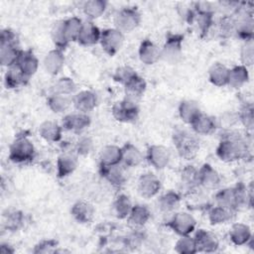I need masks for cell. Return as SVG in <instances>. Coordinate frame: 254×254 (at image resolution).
Returning <instances> with one entry per match:
<instances>
[{"instance_id":"11","label":"cell","mask_w":254,"mask_h":254,"mask_svg":"<svg viewBox=\"0 0 254 254\" xmlns=\"http://www.w3.org/2000/svg\"><path fill=\"white\" fill-rule=\"evenodd\" d=\"M221 178L211 165L205 163L197 169V185L206 190H215L219 187Z\"/></svg>"},{"instance_id":"49","label":"cell","mask_w":254,"mask_h":254,"mask_svg":"<svg viewBox=\"0 0 254 254\" xmlns=\"http://www.w3.org/2000/svg\"><path fill=\"white\" fill-rule=\"evenodd\" d=\"M59 248V243L56 239H44L38 242L34 248V254H50V253H57Z\"/></svg>"},{"instance_id":"41","label":"cell","mask_w":254,"mask_h":254,"mask_svg":"<svg viewBox=\"0 0 254 254\" xmlns=\"http://www.w3.org/2000/svg\"><path fill=\"white\" fill-rule=\"evenodd\" d=\"M25 221L24 213L19 209H9L3 214V224L10 231L20 229Z\"/></svg>"},{"instance_id":"56","label":"cell","mask_w":254,"mask_h":254,"mask_svg":"<svg viewBox=\"0 0 254 254\" xmlns=\"http://www.w3.org/2000/svg\"><path fill=\"white\" fill-rule=\"evenodd\" d=\"M15 252V249L13 246H11L8 243H1L0 245V253L2 254H13Z\"/></svg>"},{"instance_id":"33","label":"cell","mask_w":254,"mask_h":254,"mask_svg":"<svg viewBox=\"0 0 254 254\" xmlns=\"http://www.w3.org/2000/svg\"><path fill=\"white\" fill-rule=\"evenodd\" d=\"M122 151V163L130 168L139 166L143 161V155L141 151L132 143H125L121 147Z\"/></svg>"},{"instance_id":"42","label":"cell","mask_w":254,"mask_h":254,"mask_svg":"<svg viewBox=\"0 0 254 254\" xmlns=\"http://www.w3.org/2000/svg\"><path fill=\"white\" fill-rule=\"evenodd\" d=\"M29 79H27L21 71L17 68V66L7 68V71L4 75V84L7 88L13 89L17 88L23 84H25Z\"/></svg>"},{"instance_id":"30","label":"cell","mask_w":254,"mask_h":254,"mask_svg":"<svg viewBox=\"0 0 254 254\" xmlns=\"http://www.w3.org/2000/svg\"><path fill=\"white\" fill-rule=\"evenodd\" d=\"M229 76V68L221 64L215 63L208 69V79L210 83L217 87L226 86L228 83Z\"/></svg>"},{"instance_id":"14","label":"cell","mask_w":254,"mask_h":254,"mask_svg":"<svg viewBox=\"0 0 254 254\" xmlns=\"http://www.w3.org/2000/svg\"><path fill=\"white\" fill-rule=\"evenodd\" d=\"M100 36H101L100 29L92 21L87 20L82 23V27L76 42L80 46H84V47L93 46L99 43Z\"/></svg>"},{"instance_id":"52","label":"cell","mask_w":254,"mask_h":254,"mask_svg":"<svg viewBox=\"0 0 254 254\" xmlns=\"http://www.w3.org/2000/svg\"><path fill=\"white\" fill-rule=\"evenodd\" d=\"M93 150V140L89 136H81L74 145V152L77 156H87Z\"/></svg>"},{"instance_id":"28","label":"cell","mask_w":254,"mask_h":254,"mask_svg":"<svg viewBox=\"0 0 254 254\" xmlns=\"http://www.w3.org/2000/svg\"><path fill=\"white\" fill-rule=\"evenodd\" d=\"M122 162L121 147L116 145H106L99 153V165L113 166Z\"/></svg>"},{"instance_id":"16","label":"cell","mask_w":254,"mask_h":254,"mask_svg":"<svg viewBox=\"0 0 254 254\" xmlns=\"http://www.w3.org/2000/svg\"><path fill=\"white\" fill-rule=\"evenodd\" d=\"M72 103L77 112L88 113L97 105V96L91 90H81L73 95Z\"/></svg>"},{"instance_id":"37","label":"cell","mask_w":254,"mask_h":254,"mask_svg":"<svg viewBox=\"0 0 254 254\" xmlns=\"http://www.w3.org/2000/svg\"><path fill=\"white\" fill-rule=\"evenodd\" d=\"M63 21V30L65 36V39L68 43L76 42L79 32L82 27L83 21L78 17H70Z\"/></svg>"},{"instance_id":"15","label":"cell","mask_w":254,"mask_h":254,"mask_svg":"<svg viewBox=\"0 0 254 254\" xmlns=\"http://www.w3.org/2000/svg\"><path fill=\"white\" fill-rule=\"evenodd\" d=\"M139 60L146 65L156 64L161 60V48H159L153 41L146 39L142 41L138 50Z\"/></svg>"},{"instance_id":"40","label":"cell","mask_w":254,"mask_h":254,"mask_svg":"<svg viewBox=\"0 0 254 254\" xmlns=\"http://www.w3.org/2000/svg\"><path fill=\"white\" fill-rule=\"evenodd\" d=\"M72 102V99L69 98V96L58 94V93H52L47 100L48 107L57 114L64 113L66 111Z\"/></svg>"},{"instance_id":"8","label":"cell","mask_w":254,"mask_h":254,"mask_svg":"<svg viewBox=\"0 0 254 254\" xmlns=\"http://www.w3.org/2000/svg\"><path fill=\"white\" fill-rule=\"evenodd\" d=\"M167 226L180 236L190 235L195 229L196 220L190 213L181 211L174 213L172 218L167 222Z\"/></svg>"},{"instance_id":"53","label":"cell","mask_w":254,"mask_h":254,"mask_svg":"<svg viewBox=\"0 0 254 254\" xmlns=\"http://www.w3.org/2000/svg\"><path fill=\"white\" fill-rule=\"evenodd\" d=\"M234 31L235 20L229 15L222 17L219 22V34L221 35V37H229L234 34Z\"/></svg>"},{"instance_id":"34","label":"cell","mask_w":254,"mask_h":254,"mask_svg":"<svg viewBox=\"0 0 254 254\" xmlns=\"http://www.w3.org/2000/svg\"><path fill=\"white\" fill-rule=\"evenodd\" d=\"M249 80V72L248 68L242 64H238L229 68V76H228V83L232 88L238 89L243 87Z\"/></svg>"},{"instance_id":"13","label":"cell","mask_w":254,"mask_h":254,"mask_svg":"<svg viewBox=\"0 0 254 254\" xmlns=\"http://www.w3.org/2000/svg\"><path fill=\"white\" fill-rule=\"evenodd\" d=\"M90 123L91 119L87 113L75 112L64 115L62 121V126L67 131L78 133L85 130Z\"/></svg>"},{"instance_id":"4","label":"cell","mask_w":254,"mask_h":254,"mask_svg":"<svg viewBox=\"0 0 254 254\" xmlns=\"http://www.w3.org/2000/svg\"><path fill=\"white\" fill-rule=\"evenodd\" d=\"M139 106L135 100L124 98L116 101L111 107L112 116L122 123H132L138 119Z\"/></svg>"},{"instance_id":"21","label":"cell","mask_w":254,"mask_h":254,"mask_svg":"<svg viewBox=\"0 0 254 254\" xmlns=\"http://www.w3.org/2000/svg\"><path fill=\"white\" fill-rule=\"evenodd\" d=\"M16 66L21 73L27 79H29L37 72L39 67V60L31 50L23 51Z\"/></svg>"},{"instance_id":"5","label":"cell","mask_w":254,"mask_h":254,"mask_svg":"<svg viewBox=\"0 0 254 254\" xmlns=\"http://www.w3.org/2000/svg\"><path fill=\"white\" fill-rule=\"evenodd\" d=\"M141 22V14L136 7H124L114 16L115 28L124 33L135 30Z\"/></svg>"},{"instance_id":"23","label":"cell","mask_w":254,"mask_h":254,"mask_svg":"<svg viewBox=\"0 0 254 254\" xmlns=\"http://www.w3.org/2000/svg\"><path fill=\"white\" fill-rule=\"evenodd\" d=\"M235 20V31L236 34L244 42L253 40V17L252 13L244 12L241 14L238 19Z\"/></svg>"},{"instance_id":"17","label":"cell","mask_w":254,"mask_h":254,"mask_svg":"<svg viewBox=\"0 0 254 254\" xmlns=\"http://www.w3.org/2000/svg\"><path fill=\"white\" fill-rule=\"evenodd\" d=\"M78 160L77 155L73 153H62L57 159V176L64 179L71 175L77 168Z\"/></svg>"},{"instance_id":"48","label":"cell","mask_w":254,"mask_h":254,"mask_svg":"<svg viewBox=\"0 0 254 254\" xmlns=\"http://www.w3.org/2000/svg\"><path fill=\"white\" fill-rule=\"evenodd\" d=\"M253 105L252 103H245L240 111L238 112V120L242 123V125L247 129V130H252L253 129V124H254V116H253Z\"/></svg>"},{"instance_id":"6","label":"cell","mask_w":254,"mask_h":254,"mask_svg":"<svg viewBox=\"0 0 254 254\" xmlns=\"http://www.w3.org/2000/svg\"><path fill=\"white\" fill-rule=\"evenodd\" d=\"M184 36L182 34H168L161 48V59L169 64H176L183 54Z\"/></svg>"},{"instance_id":"25","label":"cell","mask_w":254,"mask_h":254,"mask_svg":"<svg viewBox=\"0 0 254 254\" xmlns=\"http://www.w3.org/2000/svg\"><path fill=\"white\" fill-rule=\"evenodd\" d=\"M63 126L59 123L46 120L39 126V135L49 143H57L63 137Z\"/></svg>"},{"instance_id":"19","label":"cell","mask_w":254,"mask_h":254,"mask_svg":"<svg viewBox=\"0 0 254 254\" xmlns=\"http://www.w3.org/2000/svg\"><path fill=\"white\" fill-rule=\"evenodd\" d=\"M64 51L60 49L51 50L44 58V68L51 75H57L64 65Z\"/></svg>"},{"instance_id":"39","label":"cell","mask_w":254,"mask_h":254,"mask_svg":"<svg viewBox=\"0 0 254 254\" xmlns=\"http://www.w3.org/2000/svg\"><path fill=\"white\" fill-rule=\"evenodd\" d=\"M107 7V2L103 0H89L85 1L82 5L84 15L90 20L97 19L103 15Z\"/></svg>"},{"instance_id":"3","label":"cell","mask_w":254,"mask_h":254,"mask_svg":"<svg viewBox=\"0 0 254 254\" xmlns=\"http://www.w3.org/2000/svg\"><path fill=\"white\" fill-rule=\"evenodd\" d=\"M35 146L27 135H18L9 147V159L13 163H29L35 158Z\"/></svg>"},{"instance_id":"47","label":"cell","mask_w":254,"mask_h":254,"mask_svg":"<svg viewBox=\"0 0 254 254\" xmlns=\"http://www.w3.org/2000/svg\"><path fill=\"white\" fill-rule=\"evenodd\" d=\"M213 15L214 13H196L194 12L193 20L196 22L197 27L201 36L206 35L213 24Z\"/></svg>"},{"instance_id":"9","label":"cell","mask_w":254,"mask_h":254,"mask_svg":"<svg viewBox=\"0 0 254 254\" xmlns=\"http://www.w3.org/2000/svg\"><path fill=\"white\" fill-rule=\"evenodd\" d=\"M137 190L139 194L148 199L158 194L161 190V181L152 173H145L139 177Z\"/></svg>"},{"instance_id":"43","label":"cell","mask_w":254,"mask_h":254,"mask_svg":"<svg viewBox=\"0 0 254 254\" xmlns=\"http://www.w3.org/2000/svg\"><path fill=\"white\" fill-rule=\"evenodd\" d=\"M75 91H76V83L72 78L68 76H63L59 78L53 86V93L69 96L71 94H74Z\"/></svg>"},{"instance_id":"29","label":"cell","mask_w":254,"mask_h":254,"mask_svg":"<svg viewBox=\"0 0 254 254\" xmlns=\"http://www.w3.org/2000/svg\"><path fill=\"white\" fill-rule=\"evenodd\" d=\"M214 200H215V204L228 208L233 212L238 210L237 197H236V191L234 187L224 188L218 190L214 195Z\"/></svg>"},{"instance_id":"27","label":"cell","mask_w":254,"mask_h":254,"mask_svg":"<svg viewBox=\"0 0 254 254\" xmlns=\"http://www.w3.org/2000/svg\"><path fill=\"white\" fill-rule=\"evenodd\" d=\"M22 53H23V50L19 48V45L0 46L1 64L3 66H6L7 68L16 66Z\"/></svg>"},{"instance_id":"22","label":"cell","mask_w":254,"mask_h":254,"mask_svg":"<svg viewBox=\"0 0 254 254\" xmlns=\"http://www.w3.org/2000/svg\"><path fill=\"white\" fill-rule=\"evenodd\" d=\"M95 210L91 203L85 200L74 202L70 208V214L75 221L81 224L89 223L94 216Z\"/></svg>"},{"instance_id":"2","label":"cell","mask_w":254,"mask_h":254,"mask_svg":"<svg viewBox=\"0 0 254 254\" xmlns=\"http://www.w3.org/2000/svg\"><path fill=\"white\" fill-rule=\"evenodd\" d=\"M173 142L180 157L193 160L199 151V141L196 136L186 129H178L173 134Z\"/></svg>"},{"instance_id":"32","label":"cell","mask_w":254,"mask_h":254,"mask_svg":"<svg viewBox=\"0 0 254 254\" xmlns=\"http://www.w3.org/2000/svg\"><path fill=\"white\" fill-rule=\"evenodd\" d=\"M150 218L151 211L146 205L135 204L132 206V209L127 217V220L132 226L140 228L144 226L149 221Z\"/></svg>"},{"instance_id":"18","label":"cell","mask_w":254,"mask_h":254,"mask_svg":"<svg viewBox=\"0 0 254 254\" xmlns=\"http://www.w3.org/2000/svg\"><path fill=\"white\" fill-rule=\"evenodd\" d=\"M228 236L230 241L236 246L248 245V243L253 239L251 228L249 225L242 222L233 223L229 229Z\"/></svg>"},{"instance_id":"31","label":"cell","mask_w":254,"mask_h":254,"mask_svg":"<svg viewBox=\"0 0 254 254\" xmlns=\"http://www.w3.org/2000/svg\"><path fill=\"white\" fill-rule=\"evenodd\" d=\"M201 113L199 105L194 100L186 99L179 104L180 118L186 123L190 125L193 120Z\"/></svg>"},{"instance_id":"46","label":"cell","mask_w":254,"mask_h":254,"mask_svg":"<svg viewBox=\"0 0 254 254\" xmlns=\"http://www.w3.org/2000/svg\"><path fill=\"white\" fill-rule=\"evenodd\" d=\"M51 37H52V41L57 49L64 51L69 44L64 34L63 21H59V22L55 23V25L53 26L52 32H51Z\"/></svg>"},{"instance_id":"45","label":"cell","mask_w":254,"mask_h":254,"mask_svg":"<svg viewBox=\"0 0 254 254\" xmlns=\"http://www.w3.org/2000/svg\"><path fill=\"white\" fill-rule=\"evenodd\" d=\"M181 182L188 189L197 187V169L191 165L185 166L181 172Z\"/></svg>"},{"instance_id":"26","label":"cell","mask_w":254,"mask_h":254,"mask_svg":"<svg viewBox=\"0 0 254 254\" xmlns=\"http://www.w3.org/2000/svg\"><path fill=\"white\" fill-rule=\"evenodd\" d=\"M123 86H124V92H125L126 98L136 101L137 99H139L144 95L147 89V82L141 75L137 73Z\"/></svg>"},{"instance_id":"24","label":"cell","mask_w":254,"mask_h":254,"mask_svg":"<svg viewBox=\"0 0 254 254\" xmlns=\"http://www.w3.org/2000/svg\"><path fill=\"white\" fill-rule=\"evenodd\" d=\"M190 127L195 134L206 136L215 131L217 128V121L214 117L201 112L190 124Z\"/></svg>"},{"instance_id":"1","label":"cell","mask_w":254,"mask_h":254,"mask_svg":"<svg viewBox=\"0 0 254 254\" xmlns=\"http://www.w3.org/2000/svg\"><path fill=\"white\" fill-rule=\"evenodd\" d=\"M216 156L225 163H232L244 159L249 153L247 141L237 133L228 132L216 147Z\"/></svg>"},{"instance_id":"54","label":"cell","mask_w":254,"mask_h":254,"mask_svg":"<svg viewBox=\"0 0 254 254\" xmlns=\"http://www.w3.org/2000/svg\"><path fill=\"white\" fill-rule=\"evenodd\" d=\"M144 238V233L140 231V229H135L133 232H131L124 238V245L131 249H136L140 247V245L143 243Z\"/></svg>"},{"instance_id":"35","label":"cell","mask_w":254,"mask_h":254,"mask_svg":"<svg viewBox=\"0 0 254 254\" xmlns=\"http://www.w3.org/2000/svg\"><path fill=\"white\" fill-rule=\"evenodd\" d=\"M181 195L174 190H169L162 194L158 199V206L165 213L176 211L181 203Z\"/></svg>"},{"instance_id":"10","label":"cell","mask_w":254,"mask_h":254,"mask_svg":"<svg viewBox=\"0 0 254 254\" xmlns=\"http://www.w3.org/2000/svg\"><path fill=\"white\" fill-rule=\"evenodd\" d=\"M148 163L156 170H163L168 167L171 161V153L163 145H151L146 155Z\"/></svg>"},{"instance_id":"44","label":"cell","mask_w":254,"mask_h":254,"mask_svg":"<svg viewBox=\"0 0 254 254\" xmlns=\"http://www.w3.org/2000/svg\"><path fill=\"white\" fill-rule=\"evenodd\" d=\"M175 251L179 254H194L197 252L194 237L190 235L181 236L175 244Z\"/></svg>"},{"instance_id":"51","label":"cell","mask_w":254,"mask_h":254,"mask_svg":"<svg viewBox=\"0 0 254 254\" xmlns=\"http://www.w3.org/2000/svg\"><path fill=\"white\" fill-rule=\"evenodd\" d=\"M240 61H241V64L246 67L253 64V62H254L253 40L244 42L240 51Z\"/></svg>"},{"instance_id":"50","label":"cell","mask_w":254,"mask_h":254,"mask_svg":"<svg viewBox=\"0 0 254 254\" xmlns=\"http://www.w3.org/2000/svg\"><path fill=\"white\" fill-rule=\"evenodd\" d=\"M136 74H137V72L133 67H131L129 65H122V66L117 67L116 70L114 71L113 80L124 85Z\"/></svg>"},{"instance_id":"38","label":"cell","mask_w":254,"mask_h":254,"mask_svg":"<svg viewBox=\"0 0 254 254\" xmlns=\"http://www.w3.org/2000/svg\"><path fill=\"white\" fill-rule=\"evenodd\" d=\"M132 201L128 195L124 193L118 194L112 204L114 215L119 219H126L132 209Z\"/></svg>"},{"instance_id":"55","label":"cell","mask_w":254,"mask_h":254,"mask_svg":"<svg viewBox=\"0 0 254 254\" xmlns=\"http://www.w3.org/2000/svg\"><path fill=\"white\" fill-rule=\"evenodd\" d=\"M7 45H19L17 34L11 29H3L1 31L0 37V46H7Z\"/></svg>"},{"instance_id":"7","label":"cell","mask_w":254,"mask_h":254,"mask_svg":"<svg viewBox=\"0 0 254 254\" xmlns=\"http://www.w3.org/2000/svg\"><path fill=\"white\" fill-rule=\"evenodd\" d=\"M123 43L124 34L115 27L101 31L99 44L103 52L109 57H114L121 50Z\"/></svg>"},{"instance_id":"12","label":"cell","mask_w":254,"mask_h":254,"mask_svg":"<svg viewBox=\"0 0 254 254\" xmlns=\"http://www.w3.org/2000/svg\"><path fill=\"white\" fill-rule=\"evenodd\" d=\"M194 240L197 247V252L213 253L219 247V240L217 236L205 229H198L194 234Z\"/></svg>"},{"instance_id":"36","label":"cell","mask_w":254,"mask_h":254,"mask_svg":"<svg viewBox=\"0 0 254 254\" xmlns=\"http://www.w3.org/2000/svg\"><path fill=\"white\" fill-rule=\"evenodd\" d=\"M233 211L223 206L215 204L208 209L207 217L211 225H221L231 220Z\"/></svg>"},{"instance_id":"20","label":"cell","mask_w":254,"mask_h":254,"mask_svg":"<svg viewBox=\"0 0 254 254\" xmlns=\"http://www.w3.org/2000/svg\"><path fill=\"white\" fill-rule=\"evenodd\" d=\"M99 173L101 177L115 189L122 188L126 182L124 172L119 167V165H113V166L99 165Z\"/></svg>"}]
</instances>
